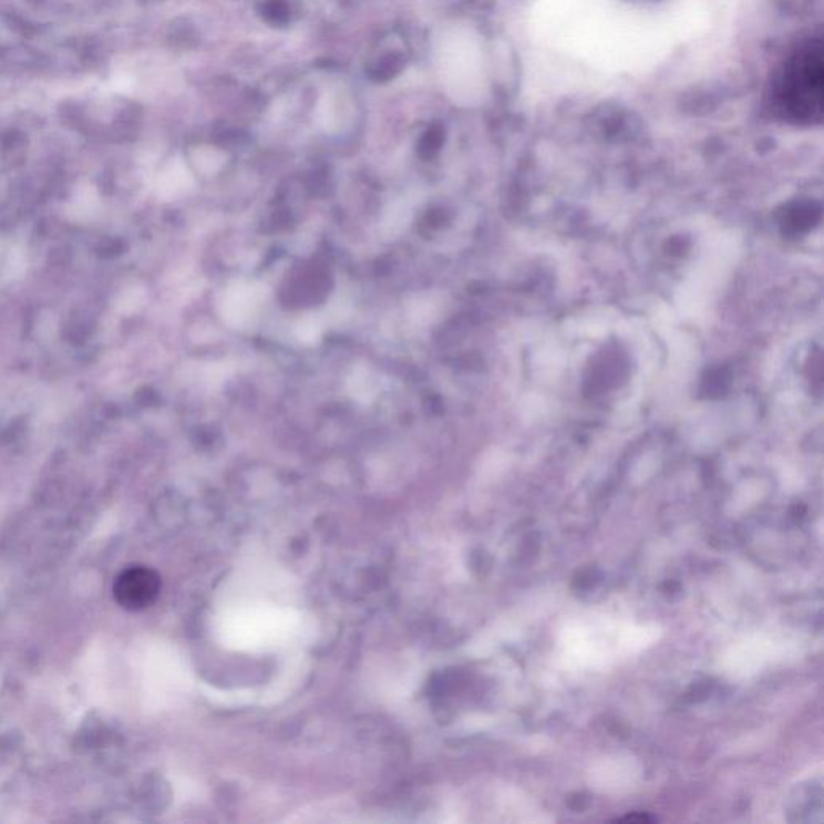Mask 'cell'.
Wrapping results in <instances>:
<instances>
[{"label": "cell", "mask_w": 824, "mask_h": 824, "mask_svg": "<svg viewBox=\"0 0 824 824\" xmlns=\"http://www.w3.org/2000/svg\"><path fill=\"white\" fill-rule=\"evenodd\" d=\"M769 106L776 119L812 126L824 113V49L820 38L805 39L780 63L769 84Z\"/></svg>", "instance_id": "obj_1"}, {"label": "cell", "mask_w": 824, "mask_h": 824, "mask_svg": "<svg viewBox=\"0 0 824 824\" xmlns=\"http://www.w3.org/2000/svg\"><path fill=\"white\" fill-rule=\"evenodd\" d=\"M162 591V578L154 568L144 566L127 567L116 578L113 593L116 602L123 609L136 610L147 609L158 598Z\"/></svg>", "instance_id": "obj_2"}, {"label": "cell", "mask_w": 824, "mask_h": 824, "mask_svg": "<svg viewBox=\"0 0 824 824\" xmlns=\"http://www.w3.org/2000/svg\"><path fill=\"white\" fill-rule=\"evenodd\" d=\"M266 289L259 284L234 282L224 290L222 315L227 325L241 327L248 325L257 315L259 307L265 301Z\"/></svg>", "instance_id": "obj_3"}, {"label": "cell", "mask_w": 824, "mask_h": 824, "mask_svg": "<svg viewBox=\"0 0 824 824\" xmlns=\"http://www.w3.org/2000/svg\"><path fill=\"white\" fill-rule=\"evenodd\" d=\"M348 392L360 403H371L379 392L378 379L365 368H358L348 379Z\"/></svg>", "instance_id": "obj_4"}, {"label": "cell", "mask_w": 824, "mask_h": 824, "mask_svg": "<svg viewBox=\"0 0 824 824\" xmlns=\"http://www.w3.org/2000/svg\"><path fill=\"white\" fill-rule=\"evenodd\" d=\"M259 16L271 27H286L292 20V7L287 0H265Z\"/></svg>", "instance_id": "obj_5"}, {"label": "cell", "mask_w": 824, "mask_h": 824, "mask_svg": "<svg viewBox=\"0 0 824 824\" xmlns=\"http://www.w3.org/2000/svg\"><path fill=\"white\" fill-rule=\"evenodd\" d=\"M321 325L318 319H305L297 326L298 339L303 343H316L321 339Z\"/></svg>", "instance_id": "obj_6"}]
</instances>
